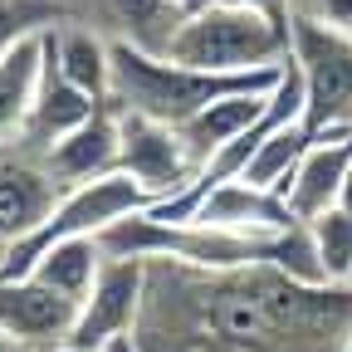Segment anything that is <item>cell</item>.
<instances>
[{"label":"cell","instance_id":"obj_1","mask_svg":"<svg viewBox=\"0 0 352 352\" xmlns=\"http://www.w3.org/2000/svg\"><path fill=\"white\" fill-rule=\"evenodd\" d=\"M132 342L142 352H347L352 284H308L270 259L240 270L147 259Z\"/></svg>","mask_w":352,"mask_h":352},{"label":"cell","instance_id":"obj_6","mask_svg":"<svg viewBox=\"0 0 352 352\" xmlns=\"http://www.w3.org/2000/svg\"><path fill=\"white\" fill-rule=\"evenodd\" d=\"M118 171H127L147 191V201H166L196 182L201 162L186 147L182 127L147 118V113H132V108H118Z\"/></svg>","mask_w":352,"mask_h":352},{"label":"cell","instance_id":"obj_12","mask_svg":"<svg viewBox=\"0 0 352 352\" xmlns=\"http://www.w3.org/2000/svg\"><path fill=\"white\" fill-rule=\"evenodd\" d=\"M69 20L98 30L103 39H127L162 54L171 30L182 25V10L171 0H69Z\"/></svg>","mask_w":352,"mask_h":352},{"label":"cell","instance_id":"obj_22","mask_svg":"<svg viewBox=\"0 0 352 352\" xmlns=\"http://www.w3.org/2000/svg\"><path fill=\"white\" fill-rule=\"evenodd\" d=\"M226 6H245V10H259L270 20H294V0H226Z\"/></svg>","mask_w":352,"mask_h":352},{"label":"cell","instance_id":"obj_26","mask_svg":"<svg viewBox=\"0 0 352 352\" xmlns=\"http://www.w3.org/2000/svg\"><path fill=\"white\" fill-rule=\"evenodd\" d=\"M108 352H142V347H138V342H132V338H122V342H113Z\"/></svg>","mask_w":352,"mask_h":352},{"label":"cell","instance_id":"obj_10","mask_svg":"<svg viewBox=\"0 0 352 352\" xmlns=\"http://www.w3.org/2000/svg\"><path fill=\"white\" fill-rule=\"evenodd\" d=\"M347 166H352V127L314 132L308 152L298 157V166L289 171V182L279 186L284 201L294 206V215H298V220H314L318 210L338 206V191H342Z\"/></svg>","mask_w":352,"mask_h":352},{"label":"cell","instance_id":"obj_3","mask_svg":"<svg viewBox=\"0 0 352 352\" xmlns=\"http://www.w3.org/2000/svg\"><path fill=\"white\" fill-rule=\"evenodd\" d=\"M166 59L191 64L206 74H254V69H279L289 59V20H270L245 6H210L182 15V25L166 39Z\"/></svg>","mask_w":352,"mask_h":352},{"label":"cell","instance_id":"obj_15","mask_svg":"<svg viewBox=\"0 0 352 352\" xmlns=\"http://www.w3.org/2000/svg\"><path fill=\"white\" fill-rule=\"evenodd\" d=\"M44 50H50L54 69L69 83H78L98 103H108V94H113V39H103L98 30H88V25L64 15L59 25L44 30Z\"/></svg>","mask_w":352,"mask_h":352},{"label":"cell","instance_id":"obj_9","mask_svg":"<svg viewBox=\"0 0 352 352\" xmlns=\"http://www.w3.org/2000/svg\"><path fill=\"white\" fill-rule=\"evenodd\" d=\"M64 191L69 186L39 157L20 152V147L0 152V254L10 245H20L30 230H39Z\"/></svg>","mask_w":352,"mask_h":352},{"label":"cell","instance_id":"obj_7","mask_svg":"<svg viewBox=\"0 0 352 352\" xmlns=\"http://www.w3.org/2000/svg\"><path fill=\"white\" fill-rule=\"evenodd\" d=\"M142 294H147V259L138 254H108L103 270L94 279V289L83 294L78 318L64 347H83V352H108L113 342L132 338L142 314Z\"/></svg>","mask_w":352,"mask_h":352},{"label":"cell","instance_id":"obj_11","mask_svg":"<svg viewBox=\"0 0 352 352\" xmlns=\"http://www.w3.org/2000/svg\"><path fill=\"white\" fill-rule=\"evenodd\" d=\"M196 220H210V226H226V230H240V235H279L298 215H294V206L284 201L279 186H259L250 176H235V182L215 186L196 206Z\"/></svg>","mask_w":352,"mask_h":352},{"label":"cell","instance_id":"obj_8","mask_svg":"<svg viewBox=\"0 0 352 352\" xmlns=\"http://www.w3.org/2000/svg\"><path fill=\"white\" fill-rule=\"evenodd\" d=\"M74 318H78V298L50 289L34 274H15V279L0 274V328L20 338L25 347L34 352L64 347L74 333Z\"/></svg>","mask_w":352,"mask_h":352},{"label":"cell","instance_id":"obj_19","mask_svg":"<svg viewBox=\"0 0 352 352\" xmlns=\"http://www.w3.org/2000/svg\"><path fill=\"white\" fill-rule=\"evenodd\" d=\"M308 230H314L323 274L333 284H352V210L328 206V210H318L314 220H308Z\"/></svg>","mask_w":352,"mask_h":352},{"label":"cell","instance_id":"obj_29","mask_svg":"<svg viewBox=\"0 0 352 352\" xmlns=\"http://www.w3.org/2000/svg\"><path fill=\"white\" fill-rule=\"evenodd\" d=\"M347 352H352V347H347Z\"/></svg>","mask_w":352,"mask_h":352},{"label":"cell","instance_id":"obj_5","mask_svg":"<svg viewBox=\"0 0 352 352\" xmlns=\"http://www.w3.org/2000/svg\"><path fill=\"white\" fill-rule=\"evenodd\" d=\"M289 59L303 78V122L314 132L352 127V34L323 20H289Z\"/></svg>","mask_w":352,"mask_h":352},{"label":"cell","instance_id":"obj_13","mask_svg":"<svg viewBox=\"0 0 352 352\" xmlns=\"http://www.w3.org/2000/svg\"><path fill=\"white\" fill-rule=\"evenodd\" d=\"M103 103L94 98V94H83L78 83H69L59 69H54V59H50V50H44V74H39V94H34V108H30V122H25V132H20V152H30V157H39V152H50L64 132H74L78 122H88Z\"/></svg>","mask_w":352,"mask_h":352},{"label":"cell","instance_id":"obj_4","mask_svg":"<svg viewBox=\"0 0 352 352\" xmlns=\"http://www.w3.org/2000/svg\"><path fill=\"white\" fill-rule=\"evenodd\" d=\"M142 206H152V201H147V191L132 182L127 171H108V176H94V182H78V186H69L59 196V206L44 215L39 230H30L20 245H10L6 254H0V274H6V279L30 274L34 259L50 245H59L69 235H103L113 220L142 210Z\"/></svg>","mask_w":352,"mask_h":352},{"label":"cell","instance_id":"obj_28","mask_svg":"<svg viewBox=\"0 0 352 352\" xmlns=\"http://www.w3.org/2000/svg\"><path fill=\"white\" fill-rule=\"evenodd\" d=\"M64 6H69V0H64Z\"/></svg>","mask_w":352,"mask_h":352},{"label":"cell","instance_id":"obj_14","mask_svg":"<svg viewBox=\"0 0 352 352\" xmlns=\"http://www.w3.org/2000/svg\"><path fill=\"white\" fill-rule=\"evenodd\" d=\"M39 162L50 166L64 186H78V182H94V176L118 171V108H113V98L88 122L64 132L50 152H39Z\"/></svg>","mask_w":352,"mask_h":352},{"label":"cell","instance_id":"obj_25","mask_svg":"<svg viewBox=\"0 0 352 352\" xmlns=\"http://www.w3.org/2000/svg\"><path fill=\"white\" fill-rule=\"evenodd\" d=\"M171 6H176V10H182V15H191V10H201V6H210V0H171Z\"/></svg>","mask_w":352,"mask_h":352},{"label":"cell","instance_id":"obj_20","mask_svg":"<svg viewBox=\"0 0 352 352\" xmlns=\"http://www.w3.org/2000/svg\"><path fill=\"white\" fill-rule=\"evenodd\" d=\"M64 15H69L64 0H0V54H10L30 34H44Z\"/></svg>","mask_w":352,"mask_h":352},{"label":"cell","instance_id":"obj_21","mask_svg":"<svg viewBox=\"0 0 352 352\" xmlns=\"http://www.w3.org/2000/svg\"><path fill=\"white\" fill-rule=\"evenodd\" d=\"M294 15L323 20V25H333V30H347V34H352V0H294Z\"/></svg>","mask_w":352,"mask_h":352},{"label":"cell","instance_id":"obj_18","mask_svg":"<svg viewBox=\"0 0 352 352\" xmlns=\"http://www.w3.org/2000/svg\"><path fill=\"white\" fill-rule=\"evenodd\" d=\"M103 259H108V250H103L98 235H69V240H59V245L44 250V254L34 259L30 274L83 303V294L94 289V279H98V270H103Z\"/></svg>","mask_w":352,"mask_h":352},{"label":"cell","instance_id":"obj_17","mask_svg":"<svg viewBox=\"0 0 352 352\" xmlns=\"http://www.w3.org/2000/svg\"><path fill=\"white\" fill-rule=\"evenodd\" d=\"M39 74H44V34H30L10 54H0V152L20 142L39 94Z\"/></svg>","mask_w":352,"mask_h":352},{"label":"cell","instance_id":"obj_23","mask_svg":"<svg viewBox=\"0 0 352 352\" xmlns=\"http://www.w3.org/2000/svg\"><path fill=\"white\" fill-rule=\"evenodd\" d=\"M0 352H34V347H25L20 338H10L6 328H0Z\"/></svg>","mask_w":352,"mask_h":352},{"label":"cell","instance_id":"obj_24","mask_svg":"<svg viewBox=\"0 0 352 352\" xmlns=\"http://www.w3.org/2000/svg\"><path fill=\"white\" fill-rule=\"evenodd\" d=\"M338 206H342V210H352V166H347V176H342V191H338Z\"/></svg>","mask_w":352,"mask_h":352},{"label":"cell","instance_id":"obj_27","mask_svg":"<svg viewBox=\"0 0 352 352\" xmlns=\"http://www.w3.org/2000/svg\"><path fill=\"white\" fill-rule=\"evenodd\" d=\"M50 352H83V347H50Z\"/></svg>","mask_w":352,"mask_h":352},{"label":"cell","instance_id":"obj_16","mask_svg":"<svg viewBox=\"0 0 352 352\" xmlns=\"http://www.w3.org/2000/svg\"><path fill=\"white\" fill-rule=\"evenodd\" d=\"M274 103V88H235V94H220L210 98L196 118L182 122V138L196 152V162H206L210 152H220L226 142H235L240 132H250Z\"/></svg>","mask_w":352,"mask_h":352},{"label":"cell","instance_id":"obj_2","mask_svg":"<svg viewBox=\"0 0 352 352\" xmlns=\"http://www.w3.org/2000/svg\"><path fill=\"white\" fill-rule=\"evenodd\" d=\"M284 64L279 69H254V74H206V69H191V64H176L157 50H142V44L113 39V94L108 98L118 108H132V113H147V118L182 127L186 118H196L220 94L274 88L284 78Z\"/></svg>","mask_w":352,"mask_h":352}]
</instances>
